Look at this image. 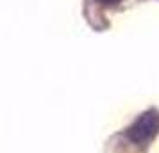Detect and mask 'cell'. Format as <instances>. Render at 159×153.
I'll list each match as a JSON object with an SVG mask.
<instances>
[{
    "label": "cell",
    "instance_id": "1",
    "mask_svg": "<svg viewBox=\"0 0 159 153\" xmlns=\"http://www.w3.org/2000/svg\"><path fill=\"white\" fill-rule=\"evenodd\" d=\"M159 132V112L157 110H147L145 114L138 117L127 130V137L136 144H147L154 139Z\"/></svg>",
    "mask_w": 159,
    "mask_h": 153
},
{
    "label": "cell",
    "instance_id": "2",
    "mask_svg": "<svg viewBox=\"0 0 159 153\" xmlns=\"http://www.w3.org/2000/svg\"><path fill=\"white\" fill-rule=\"evenodd\" d=\"M100 4H104V6H115V4H118V2H122V0H98Z\"/></svg>",
    "mask_w": 159,
    "mask_h": 153
}]
</instances>
